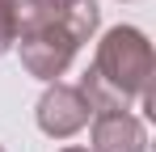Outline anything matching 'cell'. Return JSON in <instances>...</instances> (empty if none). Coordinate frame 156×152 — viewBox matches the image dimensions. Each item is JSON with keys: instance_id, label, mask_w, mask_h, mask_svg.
<instances>
[{"instance_id": "cell-7", "label": "cell", "mask_w": 156, "mask_h": 152, "mask_svg": "<svg viewBox=\"0 0 156 152\" xmlns=\"http://www.w3.org/2000/svg\"><path fill=\"white\" fill-rule=\"evenodd\" d=\"M13 42H17V25H13V17H9V9L0 4V55L13 51Z\"/></svg>"}, {"instance_id": "cell-1", "label": "cell", "mask_w": 156, "mask_h": 152, "mask_svg": "<svg viewBox=\"0 0 156 152\" xmlns=\"http://www.w3.org/2000/svg\"><path fill=\"white\" fill-rule=\"evenodd\" d=\"M152 68H156L152 42L135 25H114L97 42V59L80 76L76 89L84 93L93 114L127 110L131 101H144V110H148L152 106Z\"/></svg>"}, {"instance_id": "cell-9", "label": "cell", "mask_w": 156, "mask_h": 152, "mask_svg": "<svg viewBox=\"0 0 156 152\" xmlns=\"http://www.w3.org/2000/svg\"><path fill=\"white\" fill-rule=\"evenodd\" d=\"M63 152H89V148H63Z\"/></svg>"}, {"instance_id": "cell-3", "label": "cell", "mask_w": 156, "mask_h": 152, "mask_svg": "<svg viewBox=\"0 0 156 152\" xmlns=\"http://www.w3.org/2000/svg\"><path fill=\"white\" fill-rule=\"evenodd\" d=\"M93 110L76 85H51L42 97H38V127L51 135V139H68L76 135L80 127H89Z\"/></svg>"}, {"instance_id": "cell-4", "label": "cell", "mask_w": 156, "mask_h": 152, "mask_svg": "<svg viewBox=\"0 0 156 152\" xmlns=\"http://www.w3.org/2000/svg\"><path fill=\"white\" fill-rule=\"evenodd\" d=\"M93 152H148V127L131 110L93 114Z\"/></svg>"}, {"instance_id": "cell-5", "label": "cell", "mask_w": 156, "mask_h": 152, "mask_svg": "<svg viewBox=\"0 0 156 152\" xmlns=\"http://www.w3.org/2000/svg\"><path fill=\"white\" fill-rule=\"evenodd\" d=\"M101 21V9H97V0H72L63 13H59V25L76 38V42H89L93 38V30Z\"/></svg>"}, {"instance_id": "cell-2", "label": "cell", "mask_w": 156, "mask_h": 152, "mask_svg": "<svg viewBox=\"0 0 156 152\" xmlns=\"http://www.w3.org/2000/svg\"><path fill=\"white\" fill-rule=\"evenodd\" d=\"M21 42V63H26L30 76H38V80H55V76L68 72V63H72V55H76V38L59 25V17H51L47 25H38L34 34H21L17 38Z\"/></svg>"}, {"instance_id": "cell-10", "label": "cell", "mask_w": 156, "mask_h": 152, "mask_svg": "<svg viewBox=\"0 0 156 152\" xmlns=\"http://www.w3.org/2000/svg\"><path fill=\"white\" fill-rule=\"evenodd\" d=\"M0 152H4V148H0Z\"/></svg>"}, {"instance_id": "cell-6", "label": "cell", "mask_w": 156, "mask_h": 152, "mask_svg": "<svg viewBox=\"0 0 156 152\" xmlns=\"http://www.w3.org/2000/svg\"><path fill=\"white\" fill-rule=\"evenodd\" d=\"M0 4L9 9V17L17 25V38H21V34H34L38 25L51 21V13L42 9V0H0Z\"/></svg>"}, {"instance_id": "cell-8", "label": "cell", "mask_w": 156, "mask_h": 152, "mask_svg": "<svg viewBox=\"0 0 156 152\" xmlns=\"http://www.w3.org/2000/svg\"><path fill=\"white\" fill-rule=\"evenodd\" d=\"M68 4H72V0H42V9H47V13H51V17H59V13H63V9H68Z\"/></svg>"}]
</instances>
